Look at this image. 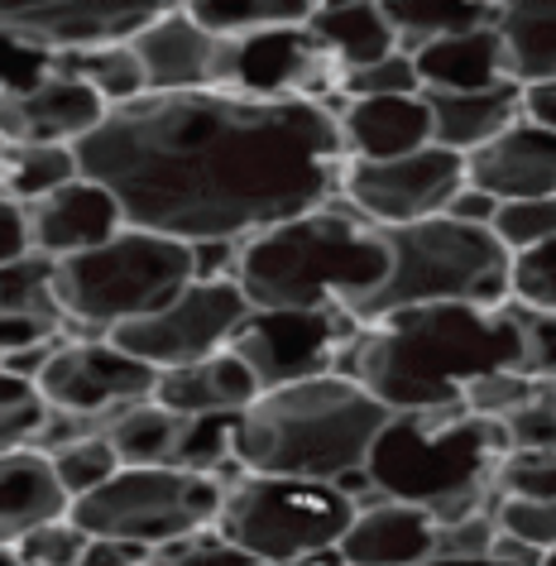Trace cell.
Wrapping results in <instances>:
<instances>
[{"instance_id":"cell-54","label":"cell","mask_w":556,"mask_h":566,"mask_svg":"<svg viewBox=\"0 0 556 566\" xmlns=\"http://www.w3.org/2000/svg\"><path fill=\"white\" fill-rule=\"evenodd\" d=\"M547 566H556V552H552V557H547Z\"/></svg>"},{"instance_id":"cell-34","label":"cell","mask_w":556,"mask_h":566,"mask_svg":"<svg viewBox=\"0 0 556 566\" xmlns=\"http://www.w3.org/2000/svg\"><path fill=\"white\" fill-rule=\"evenodd\" d=\"M49 461H53V471H59L63 490L73 494V500H82V494H92V490H102L106 480L120 475V457H116V447H111L106 432L82 437V442H67V447L53 451Z\"/></svg>"},{"instance_id":"cell-32","label":"cell","mask_w":556,"mask_h":566,"mask_svg":"<svg viewBox=\"0 0 556 566\" xmlns=\"http://www.w3.org/2000/svg\"><path fill=\"white\" fill-rule=\"evenodd\" d=\"M178 432H182V418L168 413L164 403H135L111 422V447H116L120 465H174V451H178Z\"/></svg>"},{"instance_id":"cell-27","label":"cell","mask_w":556,"mask_h":566,"mask_svg":"<svg viewBox=\"0 0 556 566\" xmlns=\"http://www.w3.org/2000/svg\"><path fill=\"white\" fill-rule=\"evenodd\" d=\"M494 30L518 87L556 77V0H494Z\"/></svg>"},{"instance_id":"cell-13","label":"cell","mask_w":556,"mask_h":566,"mask_svg":"<svg viewBox=\"0 0 556 566\" xmlns=\"http://www.w3.org/2000/svg\"><path fill=\"white\" fill-rule=\"evenodd\" d=\"M355 332H360V322L346 307H317V313H264V307H254L245 327L235 332L231 350L260 375L264 389H283L297 379L332 375Z\"/></svg>"},{"instance_id":"cell-46","label":"cell","mask_w":556,"mask_h":566,"mask_svg":"<svg viewBox=\"0 0 556 566\" xmlns=\"http://www.w3.org/2000/svg\"><path fill=\"white\" fill-rule=\"evenodd\" d=\"M518 307V303H513ZM523 322V375L533 379H556V313H533L518 307Z\"/></svg>"},{"instance_id":"cell-7","label":"cell","mask_w":556,"mask_h":566,"mask_svg":"<svg viewBox=\"0 0 556 566\" xmlns=\"http://www.w3.org/2000/svg\"><path fill=\"white\" fill-rule=\"evenodd\" d=\"M188 283H197V250L154 231H135V226H125L102 250L59 260L53 269L67 336H77V327L87 336H111L116 327L154 317Z\"/></svg>"},{"instance_id":"cell-49","label":"cell","mask_w":556,"mask_h":566,"mask_svg":"<svg viewBox=\"0 0 556 566\" xmlns=\"http://www.w3.org/2000/svg\"><path fill=\"white\" fill-rule=\"evenodd\" d=\"M145 557H149V547L120 543V537H92V543H87V557H82V566H139Z\"/></svg>"},{"instance_id":"cell-23","label":"cell","mask_w":556,"mask_h":566,"mask_svg":"<svg viewBox=\"0 0 556 566\" xmlns=\"http://www.w3.org/2000/svg\"><path fill=\"white\" fill-rule=\"evenodd\" d=\"M260 394H264L260 375L235 350H221V356H211L202 365L164 370L154 403H164L178 418H207V413H245Z\"/></svg>"},{"instance_id":"cell-2","label":"cell","mask_w":556,"mask_h":566,"mask_svg":"<svg viewBox=\"0 0 556 566\" xmlns=\"http://www.w3.org/2000/svg\"><path fill=\"white\" fill-rule=\"evenodd\" d=\"M494 370H523L518 307H408L360 322L336 360V375L365 385L389 413H455L465 389Z\"/></svg>"},{"instance_id":"cell-33","label":"cell","mask_w":556,"mask_h":566,"mask_svg":"<svg viewBox=\"0 0 556 566\" xmlns=\"http://www.w3.org/2000/svg\"><path fill=\"white\" fill-rule=\"evenodd\" d=\"M53 264L49 254H24V260L0 269V313H20V317H39L53 322V327L67 332V317L59 307V293H53Z\"/></svg>"},{"instance_id":"cell-47","label":"cell","mask_w":556,"mask_h":566,"mask_svg":"<svg viewBox=\"0 0 556 566\" xmlns=\"http://www.w3.org/2000/svg\"><path fill=\"white\" fill-rule=\"evenodd\" d=\"M53 336H67V332L53 327V322H39V317L0 313V356H15V350L39 346V342H53Z\"/></svg>"},{"instance_id":"cell-14","label":"cell","mask_w":556,"mask_h":566,"mask_svg":"<svg viewBox=\"0 0 556 566\" xmlns=\"http://www.w3.org/2000/svg\"><path fill=\"white\" fill-rule=\"evenodd\" d=\"M340 67L307 24L297 30H264L250 39H225L221 92L245 96H307V102H332L340 96Z\"/></svg>"},{"instance_id":"cell-11","label":"cell","mask_w":556,"mask_h":566,"mask_svg":"<svg viewBox=\"0 0 556 566\" xmlns=\"http://www.w3.org/2000/svg\"><path fill=\"white\" fill-rule=\"evenodd\" d=\"M159 370L120 350L111 336H67L39 375V394L49 408L73 418H92L111 432L125 408L154 399Z\"/></svg>"},{"instance_id":"cell-1","label":"cell","mask_w":556,"mask_h":566,"mask_svg":"<svg viewBox=\"0 0 556 566\" xmlns=\"http://www.w3.org/2000/svg\"><path fill=\"white\" fill-rule=\"evenodd\" d=\"M340 106L221 87L145 92L77 139V164L116 192L135 231L240 245L340 197Z\"/></svg>"},{"instance_id":"cell-42","label":"cell","mask_w":556,"mask_h":566,"mask_svg":"<svg viewBox=\"0 0 556 566\" xmlns=\"http://www.w3.org/2000/svg\"><path fill=\"white\" fill-rule=\"evenodd\" d=\"M87 543L92 537L82 533L73 518H59V523H44V528H34L24 537L20 557H24V566H82Z\"/></svg>"},{"instance_id":"cell-22","label":"cell","mask_w":556,"mask_h":566,"mask_svg":"<svg viewBox=\"0 0 556 566\" xmlns=\"http://www.w3.org/2000/svg\"><path fill=\"white\" fill-rule=\"evenodd\" d=\"M73 514V494L44 451H0V547H20L44 523Z\"/></svg>"},{"instance_id":"cell-10","label":"cell","mask_w":556,"mask_h":566,"mask_svg":"<svg viewBox=\"0 0 556 566\" xmlns=\"http://www.w3.org/2000/svg\"><path fill=\"white\" fill-rule=\"evenodd\" d=\"M250 313L254 307L235 279H197L154 317L116 327L111 342L164 375V370L202 365L211 356H221V350H231L235 332L245 327Z\"/></svg>"},{"instance_id":"cell-45","label":"cell","mask_w":556,"mask_h":566,"mask_svg":"<svg viewBox=\"0 0 556 566\" xmlns=\"http://www.w3.org/2000/svg\"><path fill=\"white\" fill-rule=\"evenodd\" d=\"M494 543H499L494 509L470 514V518H455V523H441L437 528V557H490Z\"/></svg>"},{"instance_id":"cell-29","label":"cell","mask_w":556,"mask_h":566,"mask_svg":"<svg viewBox=\"0 0 556 566\" xmlns=\"http://www.w3.org/2000/svg\"><path fill=\"white\" fill-rule=\"evenodd\" d=\"M182 10L217 39H250L307 24L317 15V0H182Z\"/></svg>"},{"instance_id":"cell-15","label":"cell","mask_w":556,"mask_h":566,"mask_svg":"<svg viewBox=\"0 0 556 566\" xmlns=\"http://www.w3.org/2000/svg\"><path fill=\"white\" fill-rule=\"evenodd\" d=\"M182 0H0V30L24 34L44 49L130 44V39Z\"/></svg>"},{"instance_id":"cell-24","label":"cell","mask_w":556,"mask_h":566,"mask_svg":"<svg viewBox=\"0 0 556 566\" xmlns=\"http://www.w3.org/2000/svg\"><path fill=\"white\" fill-rule=\"evenodd\" d=\"M432 106V145L475 154L490 139H499L508 125L523 120V87L518 82H499L490 92H422Z\"/></svg>"},{"instance_id":"cell-18","label":"cell","mask_w":556,"mask_h":566,"mask_svg":"<svg viewBox=\"0 0 556 566\" xmlns=\"http://www.w3.org/2000/svg\"><path fill=\"white\" fill-rule=\"evenodd\" d=\"M149 92H207L221 87L225 39L202 30L188 10H168L130 39Z\"/></svg>"},{"instance_id":"cell-44","label":"cell","mask_w":556,"mask_h":566,"mask_svg":"<svg viewBox=\"0 0 556 566\" xmlns=\"http://www.w3.org/2000/svg\"><path fill=\"white\" fill-rule=\"evenodd\" d=\"M154 557H159V566H264V562H254L250 552L231 547L217 528H207L197 537H182V543L154 552Z\"/></svg>"},{"instance_id":"cell-17","label":"cell","mask_w":556,"mask_h":566,"mask_svg":"<svg viewBox=\"0 0 556 566\" xmlns=\"http://www.w3.org/2000/svg\"><path fill=\"white\" fill-rule=\"evenodd\" d=\"M111 116L87 82L53 73L34 92L0 96V139L6 145H77Z\"/></svg>"},{"instance_id":"cell-38","label":"cell","mask_w":556,"mask_h":566,"mask_svg":"<svg viewBox=\"0 0 556 566\" xmlns=\"http://www.w3.org/2000/svg\"><path fill=\"white\" fill-rule=\"evenodd\" d=\"M537 389H542V379L523 375V370H494V375H484V379H475V385L465 389V413L508 422L523 403L537 399Z\"/></svg>"},{"instance_id":"cell-21","label":"cell","mask_w":556,"mask_h":566,"mask_svg":"<svg viewBox=\"0 0 556 566\" xmlns=\"http://www.w3.org/2000/svg\"><path fill=\"white\" fill-rule=\"evenodd\" d=\"M340 135L350 159H403L432 145V106L427 96H360L340 106Z\"/></svg>"},{"instance_id":"cell-37","label":"cell","mask_w":556,"mask_h":566,"mask_svg":"<svg viewBox=\"0 0 556 566\" xmlns=\"http://www.w3.org/2000/svg\"><path fill=\"white\" fill-rule=\"evenodd\" d=\"M499 500H556V451H508L494 471Z\"/></svg>"},{"instance_id":"cell-43","label":"cell","mask_w":556,"mask_h":566,"mask_svg":"<svg viewBox=\"0 0 556 566\" xmlns=\"http://www.w3.org/2000/svg\"><path fill=\"white\" fill-rule=\"evenodd\" d=\"M504 428L513 451H556V379H542L537 399L523 403Z\"/></svg>"},{"instance_id":"cell-56","label":"cell","mask_w":556,"mask_h":566,"mask_svg":"<svg viewBox=\"0 0 556 566\" xmlns=\"http://www.w3.org/2000/svg\"><path fill=\"white\" fill-rule=\"evenodd\" d=\"M0 154H6V139H0Z\"/></svg>"},{"instance_id":"cell-9","label":"cell","mask_w":556,"mask_h":566,"mask_svg":"<svg viewBox=\"0 0 556 566\" xmlns=\"http://www.w3.org/2000/svg\"><path fill=\"white\" fill-rule=\"evenodd\" d=\"M355 500H346L326 480H283L245 475L225 494L217 533L231 547L250 552L264 566H289L303 557L336 552L355 523Z\"/></svg>"},{"instance_id":"cell-19","label":"cell","mask_w":556,"mask_h":566,"mask_svg":"<svg viewBox=\"0 0 556 566\" xmlns=\"http://www.w3.org/2000/svg\"><path fill=\"white\" fill-rule=\"evenodd\" d=\"M465 182L490 192L494 202H527V197H556V130L537 120L508 125L499 139L465 159Z\"/></svg>"},{"instance_id":"cell-52","label":"cell","mask_w":556,"mask_h":566,"mask_svg":"<svg viewBox=\"0 0 556 566\" xmlns=\"http://www.w3.org/2000/svg\"><path fill=\"white\" fill-rule=\"evenodd\" d=\"M422 566H504L490 552V557H432V562H422Z\"/></svg>"},{"instance_id":"cell-51","label":"cell","mask_w":556,"mask_h":566,"mask_svg":"<svg viewBox=\"0 0 556 566\" xmlns=\"http://www.w3.org/2000/svg\"><path fill=\"white\" fill-rule=\"evenodd\" d=\"M523 116L537 120V125H547V130H556V77L523 87Z\"/></svg>"},{"instance_id":"cell-41","label":"cell","mask_w":556,"mask_h":566,"mask_svg":"<svg viewBox=\"0 0 556 566\" xmlns=\"http://www.w3.org/2000/svg\"><path fill=\"white\" fill-rule=\"evenodd\" d=\"M499 528L537 552H556V500H499Z\"/></svg>"},{"instance_id":"cell-40","label":"cell","mask_w":556,"mask_h":566,"mask_svg":"<svg viewBox=\"0 0 556 566\" xmlns=\"http://www.w3.org/2000/svg\"><path fill=\"white\" fill-rule=\"evenodd\" d=\"M533 313H556V240L513 260V298Z\"/></svg>"},{"instance_id":"cell-39","label":"cell","mask_w":556,"mask_h":566,"mask_svg":"<svg viewBox=\"0 0 556 566\" xmlns=\"http://www.w3.org/2000/svg\"><path fill=\"white\" fill-rule=\"evenodd\" d=\"M360 96H422V77H418L412 53L398 49L389 59L346 73V82H340V102H360Z\"/></svg>"},{"instance_id":"cell-16","label":"cell","mask_w":556,"mask_h":566,"mask_svg":"<svg viewBox=\"0 0 556 566\" xmlns=\"http://www.w3.org/2000/svg\"><path fill=\"white\" fill-rule=\"evenodd\" d=\"M24 217H30L34 254H49L53 264L73 260V254H87V250H102L106 240H116L125 231V211L116 202V192L87 174L73 178L67 188L30 202Z\"/></svg>"},{"instance_id":"cell-30","label":"cell","mask_w":556,"mask_h":566,"mask_svg":"<svg viewBox=\"0 0 556 566\" xmlns=\"http://www.w3.org/2000/svg\"><path fill=\"white\" fill-rule=\"evenodd\" d=\"M82 178L77 145H6L0 154V197L30 207L39 197Z\"/></svg>"},{"instance_id":"cell-5","label":"cell","mask_w":556,"mask_h":566,"mask_svg":"<svg viewBox=\"0 0 556 566\" xmlns=\"http://www.w3.org/2000/svg\"><path fill=\"white\" fill-rule=\"evenodd\" d=\"M513 451L508 428L494 418L455 413H394L379 432L365 471L384 500L427 509L437 523H455L499 509L494 471Z\"/></svg>"},{"instance_id":"cell-6","label":"cell","mask_w":556,"mask_h":566,"mask_svg":"<svg viewBox=\"0 0 556 566\" xmlns=\"http://www.w3.org/2000/svg\"><path fill=\"white\" fill-rule=\"evenodd\" d=\"M394 269L375 298L355 307V322H379L408 307L465 303L504 307L513 298V254L499 245L490 226H465L455 217H432L389 231Z\"/></svg>"},{"instance_id":"cell-4","label":"cell","mask_w":556,"mask_h":566,"mask_svg":"<svg viewBox=\"0 0 556 566\" xmlns=\"http://www.w3.org/2000/svg\"><path fill=\"white\" fill-rule=\"evenodd\" d=\"M384 408L350 375H317L283 389H264L235 428V461L245 475L326 480L365 471L379 432L389 428Z\"/></svg>"},{"instance_id":"cell-35","label":"cell","mask_w":556,"mask_h":566,"mask_svg":"<svg viewBox=\"0 0 556 566\" xmlns=\"http://www.w3.org/2000/svg\"><path fill=\"white\" fill-rule=\"evenodd\" d=\"M490 231L499 235L513 260L527 250H542L556 240V197H527V202H499L494 226Z\"/></svg>"},{"instance_id":"cell-31","label":"cell","mask_w":556,"mask_h":566,"mask_svg":"<svg viewBox=\"0 0 556 566\" xmlns=\"http://www.w3.org/2000/svg\"><path fill=\"white\" fill-rule=\"evenodd\" d=\"M59 73L87 82L106 106L139 102L149 92L145 67H139L130 44H92V49H63L59 53Z\"/></svg>"},{"instance_id":"cell-48","label":"cell","mask_w":556,"mask_h":566,"mask_svg":"<svg viewBox=\"0 0 556 566\" xmlns=\"http://www.w3.org/2000/svg\"><path fill=\"white\" fill-rule=\"evenodd\" d=\"M34 245H30V217H24L20 202H10V197H0V269L24 260Z\"/></svg>"},{"instance_id":"cell-53","label":"cell","mask_w":556,"mask_h":566,"mask_svg":"<svg viewBox=\"0 0 556 566\" xmlns=\"http://www.w3.org/2000/svg\"><path fill=\"white\" fill-rule=\"evenodd\" d=\"M0 566H24V557H20V547H0Z\"/></svg>"},{"instance_id":"cell-36","label":"cell","mask_w":556,"mask_h":566,"mask_svg":"<svg viewBox=\"0 0 556 566\" xmlns=\"http://www.w3.org/2000/svg\"><path fill=\"white\" fill-rule=\"evenodd\" d=\"M53 73H59V49H44L24 34L0 30V96L34 92Z\"/></svg>"},{"instance_id":"cell-3","label":"cell","mask_w":556,"mask_h":566,"mask_svg":"<svg viewBox=\"0 0 556 566\" xmlns=\"http://www.w3.org/2000/svg\"><path fill=\"white\" fill-rule=\"evenodd\" d=\"M394 269L389 231L360 217L346 197L240 240L235 283L264 313H317L375 298Z\"/></svg>"},{"instance_id":"cell-28","label":"cell","mask_w":556,"mask_h":566,"mask_svg":"<svg viewBox=\"0 0 556 566\" xmlns=\"http://www.w3.org/2000/svg\"><path fill=\"white\" fill-rule=\"evenodd\" d=\"M379 10L394 24L403 53H418L432 39L494 24V0H379Z\"/></svg>"},{"instance_id":"cell-25","label":"cell","mask_w":556,"mask_h":566,"mask_svg":"<svg viewBox=\"0 0 556 566\" xmlns=\"http://www.w3.org/2000/svg\"><path fill=\"white\" fill-rule=\"evenodd\" d=\"M412 63H418L422 92H490L499 82H513L504 39H499L494 24L432 39V44L412 53Z\"/></svg>"},{"instance_id":"cell-26","label":"cell","mask_w":556,"mask_h":566,"mask_svg":"<svg viewBox=\"0 0 556 566\" xmlns=\"http://www.w3.org/2000/svg\"><path fill=\"white\" fill-rule=\"evenodd\" d=\"M312 39L332 53L340 73H355V67H369L379 59L398 53V34L394 24L384 20L379 0H350V6H326L307 20ZM346 82V77H340Z\"/></svg>"},{"instance_id":"cell-50","label":"cell","mask_w":556,"mask_h":566,"mask_svg":"<svg viewBox=\"0 0 556 566\" xmlns=\"http://www.w3.org/2000/svg\"><path fill=\"white\" fill-rule=\"evenodd\" d=\"M494 211H499V202L490 192H480V188H465L455 192V202L447 207V217H455V221H465V226H494Z\"/></svg>"},{"instance_id":"cell-20","label":"cell","mask_w":556,"mask_h":566,"mask_svg":"<svg viewBox=\"0 0 556 566\" xmlns=\"http://www.w3.org/2000/svg\"><path fill=\"white\" fill-rule=\"evenodd\" d=\"M437 528L441 523L427 509L379 500L355 514L350 533L340 537V557L350 566H422L437 557Z\"/></svg>"},{"instance_id":"cell-12","label":"cell","mask_w":556,"mask_h":566,"mask_svg":"<svg viewBox=\"0 0 556 566\" xmlns=\"http://www.w3.org/2000/svg\"><path fill=\"white\" fill-rule=\"evenodd\" d=\"M465 188V154L427 145L403 159H350L346 178H340V197L369 217L384 231L398 226H418L432 217H447V207L455 202V192Z\"/></svg>"},{"instance_id":"cell-55","label":"cell","mask_w":556,"mask_h":566,"mask_svg":"<svg viewBox=\"0 0 556 566\" xmlns=\"http://www.w3.org/2000/svg\"><path fill=\"white\" fill-rule=\"evenodd\" d=\"M336 566H350V562H346V557H340V562H336Z\"/></svg>"},{"instance_id":"cell-8","label":"cell","mask_w":556,"mask_h":566,"mask_svg":"<svg viewBox=\"0 0 556 566\" xmlns=\"http://www.w3.org/2000/svg\"><path fill=\"white\" fill-rule=\"evenodd\" d=\"M231 485L217 475H197L182 465H120L116 480L73 500V518L87 537H120V543L164 552L217 528Z\"/></svg>"}]
</instances>
